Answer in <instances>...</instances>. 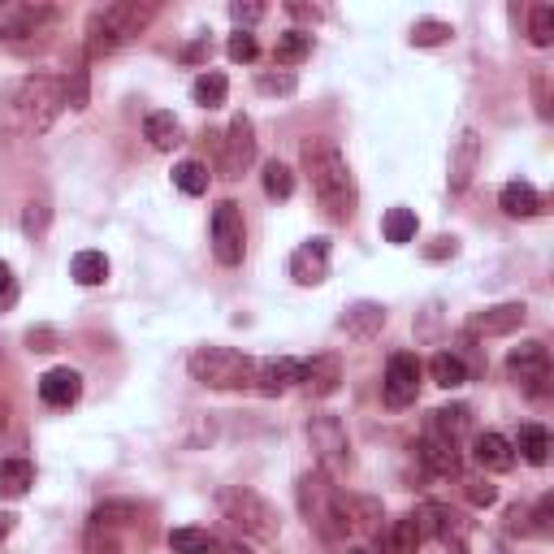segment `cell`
<instances>
[{
  "instance_id": "obj_12",
  "label": "cell",
  "mask_w": 554,
  "mask_h": 554,
  "mask_svg": "<svg viewBox=\"0 0 554 554\" xmlns=\"http://www.w3.org/2000/svg\"><path fill=\"white\" fill-rule=\"evenodd\" d=\"M420 377H425V364L416 360L412 351H394L390 364H386V381H381V399L386 407H412L416 394H420Z\"/></svg>"
},
{
  "instance_id": "obj_38",
  "label": "cell",
  "mask_w": 554,
  "mask_h": 554,
  "mask_svg": "<svg viewBox=\"0 0 554 554\" xmlns=\"http://www.w3.org/2000/svg\"><path fill=\"white\" fill-rule=\"evenodd\" d=\"M135 516H139L135 503H100L96 511H91V524H96V529H117V524H126Z\"/></svg>"
},
{
  "instance_id": "obj_27",
  "label": "cell",
  "mask_w": 554,
  "mask_h": 554,
  "mask_svg": "<svg viewBox=\"0 0 554 554\" xmlns=\"http://www.w3.org/2000/svg\"><path fill=\"white\" fill-rule=\"evenodd\" d=\"M70 277L78 286H104L109 282V256L104 252H78L70 260Z\"/></svg>"
},
{
  "instance_id": "obj_17",
  "label": "cell",
  "mask_w": 554,
  "mask_h": 554,
  "mask_svg": "<svg viewBox=\"0 0 554 554\" xmlns=\"http://www.w3.org/2000/svg\"><path fill=\"white\" fill-rule=\"evenodd\" d=\"M477 165H481V135L477 130H464L451 148V174H446L451 191H464L472 182V174H477Z\"/></svg>"
},
{
  "instance_id": "obj_21",
  "label": "cell",
  "mask_w": 554,
  "mask_h": 554,
  "mask_svg": "<svg viewBox=\"0 0 554 554\" xmlns=\"http://www.w3.org/2000/svg\"><path fill=\"white\" fill-rule=\"evenodd\" d=\"M472 459H477L485 472H511V468H516V446H511L503 433H477V442H472Z\"/></svg>"
},
{
  "instance_id": "obj_11",
  "label": "cell",
  "mask_w": 554,
  "mask_h": 554,
  "mask_svg": "<svg viewBox=\"0 0 554 554\" xmlns=\"http://www.w3.org/2000/svg\"><path fill=\"white\" fill-rule=\"evenodd\" d=\"M243 252H247L243 213H239V204H234V200H221L213 208V256L226 269H234V265H243Z\"/></svg>"
},
{
  "instance_id": "obj_28",
  "label": "cell",
  "mask_w": 554,
  "mask_h": 554,
  "mask_svg": "<svg viewBox=\"0 0 554 554\" xmlns=\"http://www.w3.org/2000/svg\"><path fill=\"white\" fill-rule=\"evenodd\" d=\"M429 377L438 381L442 390H455V386H464V381H468L472 373H468V364L459 360L455 351H438V355L429 360Z\"/></svg>"
},
{
  "instance_id": "obj_54",
  "label": "cell",
  "mask_w": 554,
  "mask_h": 554,
  "mask_svg": "<svg viewBox=\"0 0 554 554\" xmlns=\"http://www.w3.org/2000/svg\"><path fill=\"white\" fill-rule=\"evenodd\" d=\"M221 550H226V554H252V550H247L243 542H230V546H221Z\"/></svg>"
},
{
  "instance_id": "obj_6",
  "label": "cell",
  "mask_w": 554,
  "mask_h": 554,
  "mask_svg": "<svg viewBox=\"0 0 554 554\" xmlns=\"http://www.w3.org/2000/svg\"><path fill=\"white\" fill-rule=\"evenodd\" d=\"M217 507H221V516H226L234 529L247 533V537L273 542V537L282 533V516H277V507L269 503V498H260L256 490H247V485H226V490L217 494Z\"/></svg>"
},
{
  "instance_id": "obj_45",
  "label": "cell",
  "mask_w": 554,
  "mask_h": 554,
  "mask_svg": "<svg viewBox=\"0 0 554 554\" xmlns=\"http://www.w3.org/2000/svg\"><path fill=\"white\" fill-rule=\"evenodd\" d=\"M468 503L472 507H494L498 503V490L490 481H468Z\"/></svg>"
},
{
  "instance_id": "obj_22",
  "label": "cell",
  "mask_w": 554,
  "mask_h": 554,
  "mask_svg": "<svg viewBox=\"0 0 554 554\" xmlns=\"http://www.w3.org/2000/svg\"><path fill=\"white\" fill-rule=\"evenodd\" d=\"M143 139H148L156 152H174L178 143H182V126H178V117H174V113H165V109L148 113V117H143Z\"/></svg>"
},
{
  "instance_id": "obj_18",
  "label": "cell",
  "mask_w": 554,
  "mask_h": 554,
  "mask_svg": "<svg viewBox=\"0 0 554 554\" xmlns=\"http://www.w3.org/2000/svg\"><path fill=\"white\" fill-rule=\"evenodd\" d=\"M299 381L316 394V399H329V394H338V386H342V364L334 360V355H316V360H303Z\"/></svg>"
},
{
  "instance_id": "obj_24",
  "label": "cell",
  "mask_w": 554,
  "mask_h": 554,
  "mask_svg": "<svg viewBox=\"0 0 554 554\" xmlns=\"http://www.w3.org/2000/svg\"><path fill=\"white\" fill-rule=\"evenodd\" d=\"M420 542H425V533H420L416 516H399L386 529V537H381V550H386V554H416Z\"/></svg>"
},
{
  "instance_id": "obj_42",
  "label": "cell",
  "mask_w": 554,
  "mask_h": 554,
  "mask_svg": "<svg viewBox=\"0 0 554 554\" xmlns=\"http://www.w3.org/2000/svg\"><path fill=\"white\" fill-rule=\"evenodd\" d=\"M256 87L265 91V96H290L299 83H295V74H290V70H277V74H260Z\"/></svg>"
},
{
  "instance_id": "obj_16",
  "label": "cell",
  "mask_w": 554,
  "mask_h": 554,
  "mask_svg": "<svg viewBox=\"0 0 554 554\" xmlns=\"http://www.w3.org/2000/svg\"><path fill=\"white\" fill-rule=\"evenodd\" d=\"M299 368L303 360H290V355H277V360H256V377H252V386L260 394H286L290 386L299 381Z\"/></svg>"
},
{
  "instance_id": "obj_19",
  "label": "cell",
  "mask_w": 554,
  "mask_h": 554,
  "mask_svg": "<svg viewBox=\"0 0 554 554\" xmlns=\"http://www.w3.org/2000/svg\"><path fill=\"white\" fill-rule=\"evenodd\" d=\"M78 394H83V377L74 368H52V373L39 377V399L48 407H74Z\"/></svg>"
},
{
  "instance_id": "obj_30",
  "label": "cell",
  "mask_w": 554,
  "mask_h": 554,
  "mask_svg": "<svg viewBox=\"0 0 554 554\" xmlns=\"http://www.w3.org/2000/svg\"><path fill=\"white\" fill-rule=\"evenodd\" d=\"M169 550L174 554H213V550H221V542L208 529H174L169 533Z\"/></svg>"
},
{
  "instance_id": "obj_1",
  "label": "cell",
  "mask_w": 554,
  "mask_h": 554,
  "mask_svg": "<svg viewBox=\"0 0 554 554\" xmlns=\"http://www.w3.org/2000/svg\"><path fill=\"white\" fill-rule=\"evenodd\" d=\"M303 174H308L312 195L325 208V217L347 226L355 217V204H360V191H355V174H351L347 156L338 152V143L321 135L303 139Z\"/></svg>"
},
{
  "instance_id": "obj_4",
  "label": "cell",
  "mask_w": 554,
  "mask_h": 554,
  "mask_svg": "<svg viewBox=\"0 0 554 554\" xmlns=\"http://www.w3.org/2000/svg\"><path fill=\"white\" fill-rule=\"evenodd\" d=\"M187 368H191V377L208 390H243V386H252V377H256L252 355H243L234 347H217V342L195 347Z\"/></svg>"
},
{
  "instance_id": "obj_5",
  "label": "cell",
  "mask_w": 554,
  "mask_h": 554,
  "mask_svg": "<svg viewBox=\"0 0 554 554\" xmlns=\"http://www.w3.org/2000/svg\"><path fill=\"white\" fill-rule=\"evenodd\" d=\"M9 109L13 117H18V126L22 130H48L52 122H57V113L65 109V91H61V78H52V74H31V78H22L18 87H13V96H9Z\"/></svg>"
},
{
  "instance_id": "obj_40",
  "label": "cell",
  "mask_w": 554,
  "mask_h": 554,
  "mask_svg": "<svg viewBox=\"0 0 554 554\" xmlns=\"http://www.w3.org/2000/svg\"><path fill=\"white\" fill-rule=\"evenodd\" d=\"M83 550H87V554H122V542H117L113 529H96V524H91Z\"/></svg>"
},
{
  "instance_id": "obj_37",
  "label": "cell",
  "mask_w": 554,
  "mask_h": 554,
  "mask_svg": "<svg viewBox=\"0 0 554 554\" xmlns=\"http://www.w3.org/2000/svg\"><path fill=\"white\" fill-rule=\"evenodd\" d=\"M265 195L269 200H290V195H295V174H290V165H282V161L265 165Z\"/></svg>"
},
{
  "instance_id": "obj_53",
  "label": "cell",
  "mask_w": 554,
  "mask_h": 554,
  "mask_svg": "<svg viewBox=\"0 0 554 554\" xmlns=\"http://www.w3.org/2000/svg\"><path fill=\"white\" fill-rule=\"evenodd\" d=\"M9 282H13V273H9L5 260H0V290H9Z\"/></svg>"
},
{
  "instance_id": "obj_7",
  "label": "cell",
  "mask_w": 554,
  "mask_h": 554,
  "mask_svg": "<svg viewBox=\"0 0 554 554\" xmlns=\"http://www.w3.org/2000/svg\"><path fill=\"white\" fill-rule=\"evenodd\" d=\"M52 26H57V9L48 5H13L0 13V39H5L9 48H35L39 39H44Z\"/></svg>"
},
{
  "instance_id": "obj_15",
  "label": "cell",
  "mask_w": 554,
  "mask_h": 554,
  "mask_svg": "<svg viewBox=\"0 0 554 554\" xmlns=\"http://www.w3.org/2000/svg\"><path fill=\"white\" fill-rule=\"evenodd\" d=\"M290 277L299 286H321L329 277V239H308L290 256Z\"/></svg>"
},
{
  "instance_id": "obj_41",
  "label": "cell",
  "mask_w": 554,
  "mask_h": 554,
  "mask_svg": "<svg viewBox=\"0 0 554 554\" xmlns=\"http://www.w3.org/2000/svg\"><path fill=\"white\" fill-rule=\"evenodd\" d=\"M226 52H230V61H256L260 57V44H256V35L252 31H234L230 35V44H226Z\"/></svg>"
},
{
  "instance_id": "obj_35",
  "label": "cell",
  "mask_w": 554,
  "mask_h": 554,
  "mask_svg": "<svg viewBox=\"0 0 554 554\" xmlns=\"http://www.w3.org/2000/svg\"><path fill=\"white\" fill-rule=\"evenodd\" d=\"M208 165L204 161H182L178 169H174V187L182 191V195H204L208 191Z\"/></svg>"
},
{
  "instance_id": "obj_36",
  "label": "cell",
  "mask_w": 554,
  "mask_h": 554,
  "mask_svg": "<svg viewBox=\"0 0 554 554\" xmlns=\"http://www.w3.org/2000/svg\"><path fill=\"white\" fill-rule=\"evenodd\" d=\"M455 31H451V22H438V18H420L416 26H412V44L416 48H438V44H446V39H451Z\"/></svg>"
},
{
  "instance_id": "obj_31",
  "label": "cell",
  "mask_w": 554,
  "mask_h": 554,
  "mask_svg": "<svg viewBox=\"0 0 554 554\" xmlns=\"http://www.w3.org/2000/svg\"><path fill=\"white\" fill-rule=\"evenodd\" d=\"M516 451L529 459L533 468H546L550 464V433L542 425H524L520 429V442H516Z\"/></svg>"
},
{
  "instance_id": "obj_43",
  "label": "cell",
  "mask_w": 554,
  "mask_h": 554,
  "mask_svg": "<svg viewBox=\"0 0 554 554\" xmlns=\"http://www.w3.org/2000/svg\"><path fill=\"white\" fill-rule=\"evenodd\" d=\"M230 18L239 22V31H247L252 22L265 18V5H260V0H234V5H230Z\"/></svg>"
},
{
  "instance_id": "obj_32",
  "label": "cell",
  "mask_w": 554,
  "mask_h": 554,
  "mask_svg": "<svg viewBox=\"0 0 554 554\" xmlns=\"http://www.w3.org/2000/svg\"><path fill=\"white\" fill-rule=\"evenodd\" d=\"M381 234H386V243H394V247L412 243L416 239V213L412 208H390V213L381 217Z\"/></svg>"
},
{
  "instance_id": "obj_9",
  "label": "cell",
  "mask_w": 554,
  "mask_h": 554,
  "mask_svg": "<svg viewBox=\"0 0 554 554\" xmlns=\"http://www.w3.org/2000/svg\"><path fill=\"white\" fill-rule=\"evenodd\" d=\"M507 373L524 394L542 399V394L550 390V351H546V342H537V338L520 342V347L507 355Z\"/></svg>"
},
{
  "instance_id": "obj_13",
  "label": "cell",
  "mask_w": 554,
  "mask_h": 554,
  "mask_svg": "<svg viewBox=\"0 0 554 554\" xmlns=\"http://www.w3.org/2000/svg\"><path fill=\"white\" fill-rule=\"evenodd\" d=\"M524 321H529V308H524V303H494V308L472 312L468 334H477V338H503V334H516Z\"/></svg>"
},
{
  "instance_id": "obj_34",
  "label": "cell",
  "mask_w": 554,
  "mask_h": 554,
  "mask_svg": "<svg viewBox=\"0 0 554 554\" xmlns=\"http://www.w3.org/2000/svg\"><path fill=\"white\" fill-rule=\"evenodd\" d=\"M61 91H65V109H87V96H91V78H87V61H78L70 74L61 78Z\"/></svg>"
},
{
  "instance_id": "obj_3",
  "label": "cell",
  "mask_w": 554,
  "mask_h": 554,
  "mask_svg": "<svg viewBox=\"0 0 554 554\" xmlns=\"http://www.w3.org/2000/svg\"><path fill=\"white\" fill-rule=\"evenodd\" d=\"M152 18H156V5H139V0H122V5L96 9L87 18V61L117 52L126 39H135Z\"/></svg>"
},
{
  "instance_id": "obj_23",
  "label": "cell",
  "mask_w": 554,
  "mask_h": 554,
  "mask_svg": "<svg viewBox=\"0 0 554 554\" xmlns=\"http://www.w3.org/2000/svg\"><path fill=\"white\" fill-rule=\"evenodd\" d=\"M498 204H503V213L516 217V221H529V217L542 213V195H537L529 182H507L503 195H498Z\"/></svg>"
},
{
  "instance_id": "obj_33",
  "label": "cell",
  "mask_w": 554,
  "mask_h": 554,
  "mask_svg": "<svg viewBox=\"0 0 554 554\" xmlns=\"http://www.w3.org/2000/svg\"><path fill=\"white\" fill-rule=\"evenodd\" d=\"M308 52H312V31H286V35H277V44H273V61L299 65Z\"/></svg>"
},
{
  "instance_id": "obj_26",
  "label": "cell",
  "mask_w": 554,
  "mask_h": 554,
  "mask_svg": "<svg viewBox=\"0 0 554 554\" xmlns=\"http://www.w3.org/2000/svg\"><path fill=\"white\" fill-rule=\"evenodd\" d=\"M226 96H230V78L221 70H208L191 83V100L200 104V109H217V104H226Z\"/></svg>"
},
{
  "instance_id": "obj_39",
  "label": "cell",
  "mask_w": 554,
  "mask_h": 554,
  "mask_svg": "<svg viewBox=\"0 0 554 554\" xmlns=\"http://www.w3.org/2000/svg\"><path fill=\"white\" fill-rule=\"evenodd\" d=\"M529 39L537 48H550L554 44V9L550 5H533L529 13Z\"/></svg>"
},
{
  "instance_id": "obj_29",
  "label": "cell",
  "mask_w": 554,
  "mask_h": 554,
  "mask_svg": "<svg viewBox=\"0 0 554 554\" xmlns=\"http://www.w3.org/2000/svg\"><path fill=\"white\" fill-rule=\"evenodd\" d=\"M433 433H442V438H451V442H459L464 433L472 429V407H464V403H455V407H438L433 412V425H429Z\"/></svg>"
},
{
  "instance_id": "obj_14",
  "label": "cell",
  "mask_w": 554,
  "mask_h": 554,
  "mask_svg": "<svg viewBox=\"0 0 554 554\" xmlns=\"http://www.w3.org/2000/svg\"><path fill=\"white\" fill-rule=\"evenodd\" d=\"M416 455L420 464H425L433 477H459V468H464V455H459V442L442 438V433H425V438L416 442Z\"/></svg>"
},
{
  "instance_id": "obj_8",
  "label": "cell",
  "mask_w": 554,
  "mask_h": 554,
  "mask_svg": "<svg viewBox=\"0 0 554 554\" xmlns=\"http://www.w3.org/2000/svg\"><path fill=\"white\" fill-rule=\"evenodd\" d=\"M308 442H312V451H316V464H321V472H347L351 468V442H347V429H342V420L338 416H312L308 420Z\"/></svg>"
},
{
  "instance_id": "obj_20",
  "label": "cell",
  "mask_w": 554,
  "mask_h": 554,
  "mask_svg": "<svg viewBox=\"0 0 554 554\" xmlns=\"http://www.w3.org/2000/svg\"><path fill=\"white\" fill-rule=\"evenodd\" d=\"M338 329L347 338H377L381 329H386V308L381 303H351L347 312H342V321H338Z\"/></svg>"
},
{
  "instance_id": "obj_10",
  "label": "cell",
  "mask_w": 554,
  "mask_h": 554,
  "mask_svg": "<svg viewBox=\"0 0 554 554\" xmlns=\"http://www.w3.org/2000/svg\"><path fill=\"white\" fill-rule=\"evenodd\" d=\"M256 161V126L247 113H234L230 130L221 135V156H217V174L221 178H243Z\"/></svg>"
},
{
  "instance_id": "obj_51",
  "label": "cell",
  "mask_w": 554,
  "mask_h": 554,
  "mask_svg": "<svg viewBox=\"0 0 554 554\" xmlns=\"http://www.w3.org/2000/svg\"><path fill=\"white\" fill-rule=\"evenodd\" d=\"M13 520H18V516H9V511H0V542H5V537L13 533Z\"/></svg>"
},
{
  "instance_id": "obj_25",
  "label": "cell",
  "mask_w": 554,
  "mask_h": 554,
  "mask_svg": "<svg viewBox=\"0 0 554 554\" xmlns=\"http://www.w3.org/2000/svg\"><path fill=\"white\" fill-rule=\"evenodd\" d=\"M35 485L31 459H0V498H22Z\"/></svg>"
},
{
  "instance_id": "obj_47",
  "label": "cell",
  "mask_w": 554,
  "mask_h": 554,
  "mask_svg": "<svg viewBox=\"0 0 554 554\" xmlns=\"http://www.w3.org/2000/svg\"><path fill=\"white\" fill-rule=\"evenodd\" d=\"M290 18H299V22H321L325 18V9H316V5H303V0H290Z\"/></svg>"
},
{
  "instance_id": "obj_46",
  "label": "cell",
  "mask_w": 554,
  "mask_h": 554,
  "mask_svg": "<svg viewBox=\"0 0 554 554\" xmlns=\"http://www.w3.org/2000/svg\"><path fill=\"white\" fill-rule=\"evenodd\" d=\"M455 252H459V243L451 239V234H438V239L425 247V260H451Z\"/></svg>"
},
{
  "instance_id": "obj_44",
  "label": "cell",
  "mask_w": 554,
  "mask_h": 554,
  "mask_svg": "<svg viewBox=\"0 0 554 554\" xmlns=\"http://www.w3.org/2000/svg\"><path fill=\"white\" fill-rule=\"evenodd\" d=\"M22 230L31 234V239H39V234L48 230V208H44V204H31V208H26V217H22Z\"/></svg>"
},
{
  "instance_id": "obj_48",
  "label": "cell",
  "mask_w": 554,
  "mask_h": 554,
  "mask_svg": "<svg viewBox=\"0 0 554 554\" xmlns=\"http://www.w3.org/2000/svg\"><path fill=\"white\" fill-rule=\"evenodd\" d=\"M507 529H511V533H533V529H529V507H511V511H507Z\"/></svg>"
},
{
  "instance_id": "obj_2",
  "label": "cell",
  "mask_w": 554,
  "mask_h": 554,
  "mask_svg": "<svg viewBox=\"0 0 554 554\" xmlns=\"http://www.w3.org/2000/svg\"><path fill=\"white\" fill-rule=\"evenodd\" d=\"M295 494H299V511L308 516V524L325 537V542H347V533L355 529L351 524V498L329 481V472H321V468L303 472Z\"/></svg>"
},
{
  "instance_id": "obj_52",
  "label": "cell",
  "mask_w": 554,
  "mask_h": 554,
  "mask_svg": "<svg viewBox=\"0 0 554 554\" xmlns=\"http://www.w3.org/2000/svg\"><path fill=\"white\" fill-rule=\"evenodd\" d=\"M9 412H13V407H9L5 399H0V433H5V429H9Z\"/></svg>"
},
{
  "instance_id": "obj_50",
  "label": "cell",
  "mask_w": 554,
  "mask_h": 554,
  "mask_svg": "<svg viewBox=\"0 0 554 554\" xmlns=\"http://www.w3.org/2000/svg\"><path fill=\"white\" fill-rule=\"evenodd\" d=\"M26 342H31V351H52V334H48V329H31Z\"/></svg>"
},
{
  "instance_id": "obj_49",
  "label": "cell",
  "mask_w": 554,
  "mask_h": 554,
  "mask_svg": "<svg viewBox=\"0 0 554 554\" xmlns=\"http://www.w3.org/2000/svg\"><path fill=\"white\" fill-rule=\"evenodd\" d=\"M208 57V35L204 39H195V44L182 48V61H204Z\"/></svg>"
},
{
  "instance_id": "obj_55",
  "label": "cell",
  "mask_w": 554,
  "mask_h": 554,
  "mask_svg": "<svg viewBox=\"0 0 554 554\" xmlns=\"http://www.w3.org/2000/svg\"><path fill=\"white\" fill-rule=\"evenodd\" d=\"M347 554H368V550H364V546H355V550H347Z\"/></svg>"
}]
</instances>
